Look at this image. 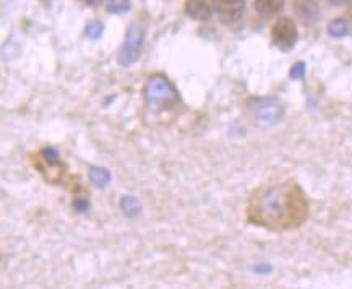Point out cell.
Here are the masks:
<instances>
[{
  "label": "cell",
  "mask_w": 352,
  "mask_h": 289,
  "mask_svg": "<svg viewBox=\"0 0 352 289\" xmlns=\"http://www.w3.org/2000/svg\"><path fill=\"white\" fill-rule=\"evenodd\" d=\"M296 13L300 18L302 23H314L317 20L318 7L315 0H300L296 3Z\"/></svg>",
  "instance_id": "obj_7"
},
{
  "label": "cell",
  "mask_w": 352,
  "mask_h": 289,
  "mask_svg": "<svg viewBox=\"0 0 352 289\" xmlns=\"http://www.w3.org/2000/svg\"><path fill=\"white\" fill-rule=\"evenodd\" d=\"M74 205L78 211H87V208H88V202L87 200H80V198H78V200H75Z\"/></svg>",
  "instance_id": "obj_16"
},
{
  "label": "cell",
  "mask_w": 352,
  "mask_h": 289,
  "mask_svg": "<svg viewBox=\"0 0 352 289\" xmlns=\"http://www.w3.org/2000/svg\"><path fill=\"white\" fill-rule=\"evenodd\" d=\"M284 0H255V8L260 15L273 17L283 10Z\"/></svg>",
  "instance_id": "obj_8"
},
{
  "label": "cell",
  "mask_w": 352,
  "mask_h": 289,
  "mask_svg": "<svg viewBox=\"0 0 352 289\" xmlns=\"http://www.w3.org/2000/svg\"><path fill=\"white\" fill-rule=\"evenodd\" d=\"M143 43V31L140 26L132 25L125 36V43L120 49L119 54V64L120 65H132L140 56V49H142Z\"/></svg>",
  "instance_id": "obj_2"
},
{
  "label": "cell",
  "mask_w": 352,
  "mask_h": 289,
  "mask_svg": "<svg viewBox=\"0 0 352 289\" xmlns=\"http://www.w3.org/2000/svg\"><path fill=\"white\" fill-rule=\"evenodd\" d=\"M304 64H302V62H299V64H296L294 65V69L291 70V76L292 78H300L302 75H304Z\"/></svg>",
  "instance_id": "obj_14"
},
{
  "label": "cell",
  "mask_w": 352,
  "mask_h": 289,
  "mask_svg": "<svg viewBox=\"0 0 352 289\" xmlns=\"http://www.w3.org/2000/svg\"><path fill=\"white\" fill-rule=\"evenodd\" d=\"M329 3H333V6H342V3L349 2V0H328Z\"/></svg>",
  "instance_id": "obj_17"
},
{
  "label": "cell",
  "mask_w": 352,
  "mask_h": 289,
  "mask_svg": "<svg viewBox=\"0 0 352 289\" xmlns=\"http://www.w3.org/2000/svg\"><path fill=\"white\" fill-rule=\"evenodd\" d=\"M255 114L258 117V120L263 122V124H274V122L281 119L283 106L281 103L274 98L260 99L255 106Z\"/></svg>",
  "instance_id": "obj_5"
},
{
  "label": "cell",
  "mask_w": 352,
  "mask_h": 289,
  "mask_svg": "<svg viewBox=\"0 0 352 289\" xmlns=\"http://www.w3.org/2000/svg\"><path fill=\"white\" fill-rule=\"evenodd\" d=\"M89 180L94 185H98V187H106L111 182V174L104 168H91V171H89Z\"/></svg>",
  "instance_id": "obj_9"
},
{
  "label": "cell",
  "mask_w": 352,
  "mask_h": 289,
  "mask_svg": "<svg viewBox=\"0 0 352 289\" xmlns=\"http://www.w3.org/2000/svg\"><path fill=\"white\" fill-rule=\"evenodd\" d=\"M101 31H102L101 23H91L87 26V36H89L91 39L99 38V36H101Z\"/></svg>",
  "instance_id": "obj_13"
},
{
  "label": "cell",
  "mask_w": 352,
  "mask_h": 289,
  "mask_svg": "<svg viewBox=\"0 0 352 289\" xmlns=\"http://www.w3.org/2000/svg\"><path fill=\"white\" fill-rule=\"evenodd\" d=\"M216 8L223 23L236 25L242 20L245 0H216Z\"/></svg>",
  "instance_id": "obj_4"
},
{
  "label": "cell",
  "mask_w": 352,
  "mask_h": 289,
  "mask_svg": "<svg viewBox=\"0 0 352 289\" xmlns=\"http://www.w3.org/2000/svg\"><path fill=\"white\" fill-rule=\"evenodd\" d=\"M214 0H187L185 2V12L188 13V17L198 21L210 20L214 12Z\"/></svg>",
  "instance_id": "obj_6"
},
{
  "label": "cell",
  "mask_w": 352,
  "mask_h": 289,
  "mask_svg": "<svg viewBox=\"0 0 352 289\" xmlns=\"http://www.w3.org/2000/svg\"><path fill=\"white\" fill-rule=\"evenodd\" d=\"M144 93H146L148 103L156 107L174 105L177 101V93H175L174 87L166 78H161V76L151 78L150 83L146 85V92Z\"/></svg>",
  "instance_id": "obj_1"
},
{
  "label": "cell",
  "mask_w": 352,
  "mask_h": 289,
  "mask_svg": "<svg viewBox=\"0 0 352 289\" xmlns=\"http://www.w3.org/2000/svg\"><path fill=\"white\" fill-rule=\"evenodd\" d=\"M120 206H122V211H124L127 216H135L140 213V203L137 198L132 195H127V197L122 198Z\"/></svg>",
  "instance_id": "obj_10"
},
{
  "label": "cell",
  "mask_w": 352,
  "mask_h": 289,
  "mask_svg": "<svg viewBox=\"0 0 352 289\" xmlns=\"http://www.w3.org/2000/svg\"><path fill=\"white\" fill-rule=\"evenodd\" d=\"M43 155L46 156V160H47L49 162H56V161H57V158H58L57 151H56V150H52V148H47V150H44V151H43Z\"/></svg>",
  "instance_id": "obj_15"
},
{
  "label": "cell",
  "mask_w": 352,
  "mask_h": 289,
  "mask_svg": "<svg viewBox=\"0 0 352 289\" xmlns=\"http://www.w3.org/2000/svg\"><path fill=\"white\" fill-rule=\"evenodd\" d=\"M130 8L129 0H109L107 2V12L111 13H124Z\"/></svg>",
  "instance_id": "obj_12"
},
{
  "label": "cell",
  "mask_w": 352,
  "mask_h": 289,
  "mask_svg": "<svg viewBox=\"0 0 352 289\" xmlns=\"http://www.w3.org/2000/svg\"><path fill=\"white\" fill-rule=\"evenodd\" d=\"M81 2L87 3V6H98V3L101 2V0H81Z\"/></svg>",
  "instance_id": "obj_18"
},
{
  "label": "cell",
  "mask_w": 352,
  "mask_h": 289,
  "mask_svg": "<svg viewBox=\"0 0 352 289\" xmlns=\"http://www.w3.org/2000/svg\"><path fill=\"white\" fill-rule=\"evenodd\" d=\"M328 33L335 38H342V36L347 34V23L342 18H336L331 23L328 25Z\"/></svg>",
  "instance_id": "obj_11"
},
{
  "label": "cell",
  "mask_w": 352,
  "mask_h": 289,
  "mask_svg": "<svg viewBox=\"0 0 352 289\" xmlns=\"http://www.w3.org/2000/svg\"><path fill=\"white\" fill-rule=\"evenodd\" d=\"M273 43L281 51H289L294 47L297 41V28L291 18H281L273 28Z\"/></svg>",
  "instance_id": "obj_3"
}]
</instances>
